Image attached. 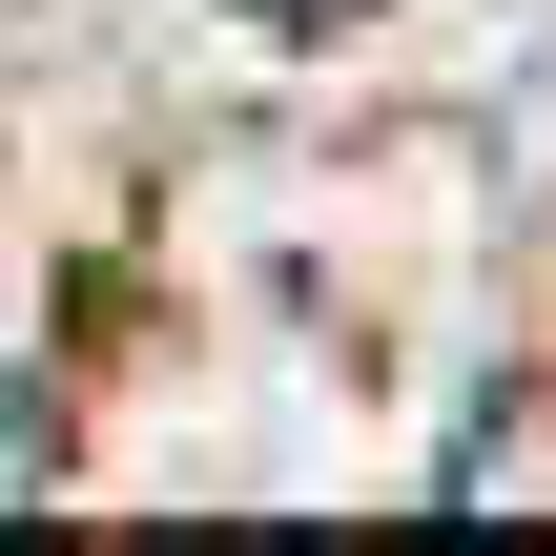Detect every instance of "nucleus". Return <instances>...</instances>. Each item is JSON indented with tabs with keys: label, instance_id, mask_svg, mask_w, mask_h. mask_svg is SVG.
<instances>
[{
	"label": "nucleus",
	"instance_id": "f257e3e1",
	"mask_svg": "<svg viewBox=\"0 0 556 556\" xmlns=\"http://www.w3.org/2000/svg\"><path fill=\"white\" fill-rule=\"evenodd\" d=\"M248 21H351V0H248Z\"/></svg>",
	"mask_w": 556,
	"mask_h": 556
}]
</instances>
